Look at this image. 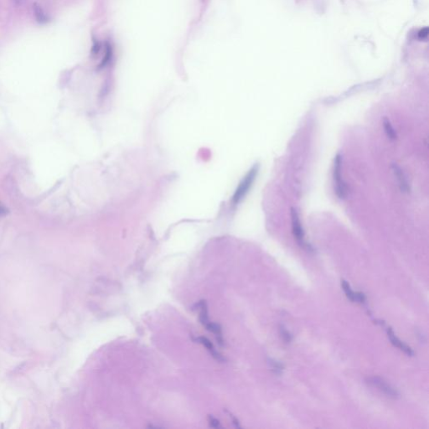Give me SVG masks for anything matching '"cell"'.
Here are the masks:
<instances>
[{"instance_id": "1", "label": "cell", "mask_w": 429, "mask_h": 429, "mask_svg": "<svg viewBox=\"0 0 429 429\" xmlns=\"http://www.w3.org/2000/svg\"><path fill=\"white\" fill-rule=\"evenodd\" d=\"M257 171H258V166L255 165L251 168L248 173L246 174V176L244 177L243 181L239 184V186L238 187V189L236 190L235 194L233 195L232 201L234 204H238V203L240 202V200H243V197L248 192L249 189L252 185V183L256 179Z\"/></svg>"}, {"instance_id": "2", "label": "cell", "mask_w": 429, "mask_h": 429, "mask_svg": "<svg viewBox=\"0 0 429 429\" xmlns=\"http://www.w3.org/2000/svg\"><path fill=\"white\" fill-rule=\"evenodd\" d=\"M341 165H342V159L340 154H338L335 159L334 179H335V192L337 194L338 197L343 199L346 196V186L341 176Z\"/></svg>"}, {"instance_id": "3", "label": "cell", "mask_w": 429, "mask_h": 429, "mask_svg": "<svg viewBox=\"0 0 429 429\" xmlns=\"http://www.w3.org/2000/svg\"><path fill=\"white\" fill-rule=\"evenodd\" d=\"M367 382L374 386L375 388H377L379 391L383 392L384 394L393 399H397V397H399V394L397 392V390H395L391 385H389L387 382L384 381L383 379L380 377H370L367 379Z\"/></svg>"}, {"instance_id": "4", "label": "cell", "mask_w": 429, "mask_h": 429, "mask_svg": "<svg viewBox=\"0 0 429 429\" xmlns=\"http://www.w3.org/2000/svg\"><path fill=\"white\" fill-rule=\"evenodd\" d=\"M292 230L294 238L297 240L298 243L303 247H308V245L305 242V232L303 230L302 224L300 222V216L297 211L294 209L291 210Z\"/></svg>"}, {"instance_id": "5", "label": "cell", "mask_w": 429, "mask_h": 429, "mask_svg": "<svg viewBox=\"0 0 429 429\" xmlns=\"http://www.w3.org/2000/svg\"><path fill=\"white\" fill-rule=\"evenodd\" d=\"M386 331H387V335H388L389 340H391V344H392L395 347L400 349L401 351H403L404 353L407 354L408 356H410V357H412V356L414 355V352H413V350H412L409 346H407L406 344L402 342V340H400L396 336L395 333L393 332V330L391 329V328H387Z\"/></svg>"}, {"instance_id": "6", "label": "cell", "mask_w": 429, "mask_h": 429, "mask_svg": "<svg viewBox=\"0 0 429 429\" xmlns=\"http://www.w3.org/2000/svg\"><path fill=\"white\" fill-rule=\"evenodd\" d=\"M194 340H195V341H197L198 343L201 344L202 346H205L206 350L211 353V355L212 356L214 359L218 361V362H223V361H224L223 357L221 356V354L218 353V352L216 351V349L214 347L213 344H212L210 340H208L207 338L200 336V337L195 338Z\"/></svg>"}, {"instance_id": "7", "label": "cell", "mask_w": 429, "mask_h": 429, "mask_svg": "<svg viewBox=\"0 0 429 429\" xmlns=\"http://www.w3.org/2000/svg\"><path fill=\"white\" fill-rule=\"evenodd\" d=\"M205 327L207 330L210 332L213 333L214 335H216V340L218 341L219 344L222 346L223 345V338H222V328L221 325L216 323H212V322H208L207 324H205Z\"/></svg>"}, {"instance_id": "8", "label": "cell", "mask_w": 429, "mask_h": 429, "mask_svg": "<svg viewBox=\"0 0 429 429\" xmlns=\"http://www.w3.org/2000/svg\"><path fill=\"white\" fill-rule=\"evenodd\" d=\"M33 10L35 13L34 14H35V19L40 24H46L49 21L48 15L46 14L43 8H41V6L39 5L38 3H35L33 5Z\"/></svg>"}, {"instance_id": "9", "label": "cell", "mask_w": 429, "mask_h": 429, "mask_svg": "<svg viewBox=\"0 0 429 429\" xmlns=\"http://www.w3.org/2000/svg\"><path fill=\"white\" fill-rule=\"evenodd\" d=\"M393 171H394L395 176H396L397 180L399 181L401 189L403 190V191L408 192V182H407V180H406L405 176H404V174L402 172V170L397 165H393Z\"/></svg>"}, {"instance_id": "10", "label": "cell", "mask_w": 429, "mask_h": 429, "mask_svg": "<svg viewBox=\"0 0 429 429\" xmlns=\"http://www.w3.org/2000/svg\"><path fill=\"white\" fill-rule=\"evenodd\" d=\"M341 287L346 294V297L352 302H357V292H354L351 289L350 284L346 280H341Z\"/></svg>"}, {"instance_id": "11", "label": "cell", "mask_w": 429, "mask_h": 429, "mask_svg": "<svg viewBox=\"0 0 429 429\" xmlns=\"http://www.w3.org/2000/svg\"><path fill=\"white\" fill-rule=\"evenodd\" d=\"M383 127L386 132V136L391 140H394L397 138V133L395 132L394 128L391 126V123L388 119H385L383 120Z\"/></svg>"}, {"instance_id": "12", "label": "cell", "mask_w": 429, "mask_h": 429, "mask_svg": "<svg viewBox=\"0 0 429 429\" xmlns=\"http://www.w3.org/2000/svg\"><path fill=\"white\" fill-rule=\"evenodd\" d=\"M279 330H280V335L282 338H283V340L286 343L290 342L292 340V335H290V333L283 326L280 327Z\"/></svg>"}, {"instance_id": "13", "label": "cell", "mask_w": 429, "mask_h": 429, "mask_svg": "<svg viewBox=\"0 0 429 429\" xmlns=\"http://www.w3.org/2000/svg\"><path fill=\"white\" fill-rule=\"evenodd\" d=\"M209 424H210V426L211 428H213V429H222V426H221V424H220V422L217 419L213 418L212 416H209Z\"/></svg>"}, {"instance_id": "14", "label": "cell", "mask_w": 429, "mask_h": 429, "mask_svg": "<svg viewBox=\"0 0 429 429\" xmlns=\"http://www.w3.org/2000/svg\"><path fill=\"white\" fill-rule=\"evenodd\" d=\"M270 363L271 365H272L273 369L275 370V372H280L281 370H283V366H282L280 363L274 362V361H272V362H270Z\"/></svg>"}, {"instance_id": "15", "label": "cell", "mask_w": 429, "mask_h": 429, "mask_svg": "<svg viewBox=\"0 0 429 429\" xmlns=\"http://www.w3.org/2000/svg\"><path fill=\"white\" fill-rule=\"evenodd\" d=\"M7 213H8L7 208L4 206L3 203L0 202V217L5 216Z\"/></svg>"}, {"instance_id": "16", "label": "cell", "mask_w": 429, "mask_h": 429, "mask_svg": "<svg viewBox=\"0 0 429 429\" xmlns=\"http://www.w3.org/2000/svg\"><path fill=\"white\" fill-rule=\"evenodd\" d=\"M15 1H16V2H18V3H19V2L21 1V0H15Z\"/></svg>"}]
</instances>
